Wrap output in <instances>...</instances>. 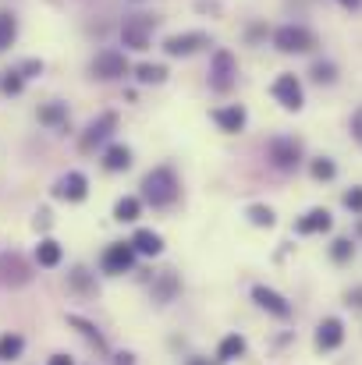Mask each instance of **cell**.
<instances>
[{"instance_id":"obj_9","label":"cell","mask_w":362,"mask_h":365,"mask_svg":"<svg viewBox=\"0 0 362 365\" xmlns=\"http://www.w3.org/2000/svg\"><path fill=\"white\" fill-rule=\"evenodd\" d=\"M132 262H135V248H132V241H118V245H111V248L103 252V270H107L111 277L128 273Z\"/></svg>"},{"instance_id":"obj_1","label":"cell","mask_w":362,"mask_h":365,"mask_svg":"<svg viewBox=\"0 0 362 365\" xmlns=\"http://www.w3.org/2000/svg\"><path fill=\"white\" fill-rule=\"evenodd\" d=\"M142 195L149 206H171L178 199V178L171 167H157L142 178Z\"/></svg>"},{"instance_id":"obj_16","label":"cell","mask_w":362,"mask_h":365,"mask_svg":"<svg viewBox=\"0 0 362 365\" xmlns=\"http://www.w3.org/2000/svg\"><path fill=\"white\" fill-rule=\"evenodd\" d=\"M132 248L142 252V255H160V252H164V238H160L157 231H146V227H142V231L132 234Z\"/></svg>"},{"instance_id":"obj_27","label":"cell","mask_w":362,"mask_h":365,"mask_svg":"<svg viewBox=\"0 0 362 365\" xmlns=\"http://www.w3.org/2000/svg\"><path fill=\"white\" fill-rule=\"evenodd\" d=\"M249 220H252L256 227H273V224H277V216H273L270 206H249Z\"/></svg>"},{"instance_id":"obj_18","label":"cell","mask_w":362,"mask_h":365,"mask_svg":"<svg viewBox=\"0 0 362 365\" xmlns=\"http://www.w3.org/2000/svg\"><path fill=\"white\" fill-rule=\"evenodd\" d=\"M103 167L114 170V174H118V170H128V167H132V149H128V146H111V149L103 153Z\"/></svg>"},{"instance_id":"obj_25","label":"cell","mask_w":362,"mask_h":365,"mask_svg":"<svg viewBox=\"0 0 362 365\" xmlns=\"http://www.w3.org/2000/svg\"><path fill=\"white\" fill-rule=\"evenodd\" d=\"M22 86H26L22 71H4V79H0V93H4V96H18Z\"/></svg>"},{"instance_id":"obj_22","label":"cell","mask_w":362,"mask_h":365,"mask_svg":"<svg viewBox=\"0 0 362 365\" xmlns=\"http://www.w3.org/2000/svg\"><path fill=\"white\" fill-rule=\"evenodd\" d=\"M135 75H139V82H146V86H160V82L167 79V68H164V64H139Z\"/></svg>"},{"instance_id":"obj_31","label":"cell","mask_w":362,"mask_h":365,"mask_svg":"<svg viewBox=\"0 0 362 365\" xmlns=\"http://www.w3.org/2000/svg\"><path fill=\"white\" fill-rule=\"evenodd\" d=\"M312 82H319V86L334 82V64H312Z\"/></svg>"},{"instance_id":"obj_26","label":"cell","mask_w":362,"mask_h":365,"mask_svg":"<svg viewBox=\"0 0 362 365\" xmlns=\"http://www.w3.org/2000/svg\"><path fill=\"white\" fill-rule=\"evenodd\" d=\"M40 121H43V124H64V121H68V107H64V103H50V107L40 110Z\"/></svg>"},{"instance_id":"obj_28","label":"cell","mask_w":362,"mask_h":365,"mask_svg":"<svg viewBox=\"0 0 362 365\" xmlns=\"http://www.w3.org/2000/svg\"><path fill=\"white\" fill-rule=\"evenodd\" d=\"M334 174H337V167H334V163H330L327 156H319V160H312V178H316V181H330Z\"/></svg>"},{"instance_id":"obj_38","label":"cell","mask_w":362,"mask_h":365,"mask_svg":"<svg viewBox=\"0 0 362 365\" xmlns=\"http://www.w3.org/2000/svg\"><path fill=\"white\" fill-rule=\"evenodd\" d=\"M118 365H135V361H132V354H118Z\"/></svg>"},{"instance_id":"obj_30","label":"cell","mask_w":362,"mask_h":365,"mask_svg":"<svg viewBox=\"0 0 362 365\" xmlns=\"http://www.w3.org/2000/svg\"><path fill=\"white\" fill-rule=\"evenodd\" d=\"M351 252H355V248H351V241H348V238H337V241L330 245L334 262H348V259H351Z\"/></svg>"},{"instance_id":"obj_34","label":"cell","mask_w":362,"mask_h":365,"mask_svg":"<svg viewBox=\"0 0 362 365\" xmlns=\"http://www.w3.org/2000/svg\"><path fill=\"white\" fill-rule=\"evenodd\" d=\"M72 284H75L79 291H89V280H86V270H75V273H72Z\"/></svg>"},{"instance_id":"obj_8","label":"cell","mask_w":362,"mask_h":365,"mask_svg":"<svg viewBox=\"0 0 362 365\" xmlns=\"http://www.w3.org/2000/svg\"><path fill=\"white\" fill-rule=\"evenodd\" d=\"M273 100L284 107V110H302V82L295 79V75H281L277 82H273Z\"/></svg>"},{"instance_id":"obj_36","label":"cell","mask_w":362,"mask_h":365,"mask_svg":"<svg viewBox=\"0 0 362 365\" xmlns=\"http://www.w3.org/2000/svg\"><path fill=\"white\" fill-rule=\"evenodd\" d=\"M348 305H358V308H362V287H358V291H351V294H348Z\"/></svg>"},{"instance_id":"obj_2","label":"cell","mask_w":362,"mask_h":365,"mask_svg":"<svg viewBox=\"0 0 362 365\" xmlns=\"http://www.w3.org/2000/svg\"><path fill=\"white\" fill-rule=\"evenodd\" d=\"M153 29H157V18H149V15H132V18H125V25H121V43H125L128 50H146L149 40H153Z\"/></svg>"},{"instance_id":"obj_12","label":"cell","mask_w":362,"mask_h":365,"mask_svg":"<svg viewBox=\"0 0 362 365\" xmlns=\"http://www.w3.org/2000/svg\"><path fill=\"white\" fill-rule=\"evenodd\" d=\"M252 298H256V305H259V308L273 312L277 319H288V315H291V305H288L277 291H270V287H263V284H256V287H252Z\"/></svg>"},{"instance_id":"obj_15","label":"cell","mask_w":362,"mask_h":365,"mask_svg":"<svg viewBox=\"0 0 362 365\" xmlns=\"http://www.w3.org/2000/svg\"><path fill=\"white\" fill-rule=\"evenodd\" d=\"M330 224H334V220H330L327 209H309V213L295 224V231H298V234H319V231H330Z\"/></svg>"},{"instance_id":"obj_41","label":"cell","mask_w":362,"mask_h":365,"mask_svg":"<svg viewBox=\"0 0 362 365\" xmlns=\"http://www.w3.org/2000/svg\"><path fill=\"white\" fill-rule=\"evenodd\" d=\"M358 234H362V224H358Z\"/></svg>"},{"instance_id":"obj_7","label":"cell","mask_w":362,"mask_h":365,"mask_svg":"<svg viewBox=\"0 0 362 365\" xmlns=\"http://www.w3.org/2000/svg\"><path fill=\"white\" fill-rule=\"evenodd\" d=\"M86 195H89V181L79 170L57 178V185H54V199H61V202H82Z\"/></svg>"},{"instance_id":"obj_37","label":"cell","mask_w":362,"mask_h":365,"mask_svg":"<svg viewBox=\"0 0 362 365\" xmlns=\"http://www.w3.org/2000/svg\"><path fill=\"white\" fill-rule=\"evenodd\" d=\"M50 365H75V361H72L68 354H54V358H50Z\"/></svg>"},{"instance_id":"obj_32","label":"cell","mask_w":362,"mask_h":365,"mask_svg":"<svg viewBox=\"0 0 362 365\" xmlns=\"http://www.w3.org/2000/svg\"><path fill=\"white\" fill-rule=\"evenodd\" d=\"M344 206H348L351 213H362V188H351V192H344Z\"/></svg>"},{"instance_id":"obj_3","label":"cell","mask_w":362,"mask_h":365,"mask_svg":"<svg viewBox=\"0 0 362 365\" xmlns=\"http://www.w3.org/2000/svg\"><path fill=\"white\" fill-rule=\"evenodd\" d=\"M273 47L281 54H309L316 47V36L309 29H302V25H284V29L273 33Z\"/></svg>"},{"instance_id":"obj_20","label":"cell","mask_w":362,"mask_h":365,"mask_svg":"<svg viewBox=\"0 0 362 365\" xmlns=\"http://www.w3.org/2000/svg\"><path fill=\"white\" fill-rule=\"evenodd\" d=\"M36 262H40V266H57V262H61V245H57L54 238H43L40 248H36Z\"/></svg>"},{"instance_id":"obj_35","label":"cell","mask_w":362,"mask_h":365,"mask_svg":"<svg viewBox=\"0 0 362 365\" xmlns=\"http://www.w3.org/2000/svg\"><path fill=\"white\" fill-rule=\"evenodd\" d=\"M18 71H22V75H40V71H43V64H40V61H26Z\"/></svg>"},{"instance_id":"obj_17","label":"cell","mask_w":362,"mask_h":365,"mask_svg":"<svg viewBox=\"0 0 362 365\" xmlns=\"http://www.w3.org/2000/svg\"><path fill=\"white\" fill-rule=\"evenodd\" d=\"M0 280H4V284H26V280H29V270H26V262H22L18 255L4 259V262H0Z\"/></svg>"},{"instance_id":"obj_10","label":"cell","mask_w":362,"mask_h":365,"mask_svg":"<svg viewBox=\"0 0 362 365\" xmlns=\"http://www.w3.org/2000/svg\"><path fill=\"white\" fill-rule=\"evenodd\" d=\"M93 75H96V79H107V82L125 79V75H128V61H125V54H118V50L100 54V57L93 61Z\"/></svg>"},{"instance_id":"obj_40","label":"cell","mask_w":362,"mask_h":365,"mask_svg":"<svg viewBox=\"0 0 362 365\" xmlns=\"http://www.w3.org/2000/svg\"><path fill=\"white\" fill-rule=\"evenodd\" d=\"M192 365H203V361H192Z\"/></svg>"},{"instance_id":"obj_4","label":"cell","mask_w":362,"mask_h":365,"mask_svg":"<svg viewBox=\"0 0 362 365\" xmlns=\"http://www.w3.org/2000/svg\"><path fill=\"white\" fill-rule=\"evenodd\" d=\"M114 128H118V114H111V110H107V114H100V117H96V121H89V128L82 132L79 149H82V153H96V149L114 135Z\"/></svg>"},{"instance_id":"obj_14","label":"cell","mask_w":362,"mask_h":365,"mask_svg":"<svg viewBox=\"0 0 362 365\" xmlns=\"http://www.w3.org/2000/svg\"><path fill=\"white\" fill-rule=\"evenodd\" d=\"M213 121H217L224 132L234 135V132L245 128V107H238V103H234V107H220V110H213Z\"/></svg>"},{"instance_id":"obj_5","label":"cell","mask_w":362,"mask_h":365,"mask_svg":"<svg viewBox=\"0 0 362 365\" xmlns=\"http://www.w3.org/2000/svg\"><path fill=\"white\" fill-rule=\"evenodd\" d=\"M238 79V61L231 57V50H217L213 54V64H210V86L217 93H227Z\"/></svg>"},{"instance_id":"obj_19","label":"cell","mask_w":362,"mask_h":365,"mask_svg":"<svg viewBox=\"0 0 362 365\" xmlns=\"http://www.w3.org/2000/svg\"><path fill=\"white\" fill-rule=\"evenodd\" d=\"M242 354H245V337H238V333L224 337L220 347H217V358H220V361H234V358H242Z\"/></svg>"},{"instance_id":"obj_29","label":"cell","mask_w":362,"mask_h":365,"mask_svg":"<svg viewBox=\"0 0 362 365\" xmlns=\"http://www.w3.org/2000/svg\"><path fill=\"white\" fill-rule=\"evenodd\" d=\"M68 323H72V326H79V330H82V333H86V337H89L96 347H103V337L96 333V326H93V323H86L82 315H68Z\"/></svg>"},{"instance_id":"obj_23","label":"cell","mask_w":362,"mask_h":365,"mask_svg":"<svg viewBox=\"0 0 362 365\" xmlns=\"http://www.w3.org/2000/svg\"><path fill=\"white\" fill-rule=\"evenodd\" d=\"M15 36H18L15 15H0V50H8V47L15 43Z\"/></svg>"},{"instance_id":"obj_6","label":"cell","mask_w":362,"mask_h":365,"mask_svg":"<svg viewBox=\"0 0 362 365\" xmlns=\"http://www.w3.org/2000/svg\"><path fill=\"white\" fill-rule=\"evenodd\" d=\"M266 156H270L273 167L295 170V167L302 163V146H298V139H273V142L266 146Z\"/></svg>"},{"instance_id":"obj_13","label":"cell","mask_w":362,"mask_h":365,"mask_svg":"<svg viewBox=\"0 0 362 365\" xmlns=\"http://www.w3.org/2000/svg\"><path fill=\"white\" fill-rule=\"evenodd\" d=\"M341 340H344L341 319H323V323L316 326V347H319V351H334V347H341Z\"/></svg>"},{"instance_id":"obj_24","label":"cell","mask_w":362,"mask_h":365,"mask_svg":"<svg viewBox=\"0 0 362 365\" xmlns=\"http://www.w3.org/2000/svg\"><path fill=\"white\" fill-rule=\"evenodd\" d=\"M22 347H26V344H22L18 333H4V337H0V358H8V361H11V358L22 354Z\"/></svg>"},{"instance_id":"obj_33","label":"cell","mask_w":362,"mask_h":365,"mask_svg":"<svg viewBox=\"0 0 362 365\" xmlns=\"http://www.w3.org/2000/svg\"><path fill=\"white\" fill-rule=\"evenodd\" d=\"M351 135H355V139L362 142V107H358V110L351 114Z\"/></svg>"},{"instance_id":"obj_21","label":"cell","mask_w":362,"mask_h":365,"mask_svg":"<svg viewBox=\"0 0 362 365\" xmlns=\"http://www.w3.org/2000/svg\"><path fill=\"white\" fill-rule=\"evenodd\" d=\"M139 199H132V195H125V199H118V206H114V220H121V224H132V220H139Z\"/></svg>"},{"instance_id":"obj_39","label":"cell","mask_w":362,"mask_h":365,"mask_svg":"<svg viewBox=\"0 0 362 365\" xmlns=\"http://www.w3.org/2000/svg\"><path fill=\"white\" fill-rule=\"evenodd\" d=\"M341 4H344V8H358V4H362V0H341Z\"/></svg>"},{"instance_id":"obj_11","label":"cell","mask_w":362,"mask_h":365,"mask_svg":"<svg viewBox=\"0 0 362 365\" xmlns=\"http://www.w3.org/2000/svg\"><path fill=\"white\" fill-rule=\"evenodd\" d=\"M203 47H210V36H206V33H181V36H171V40L164 43V50H167L171 57H188V54H196V50H203Z\"/></svg>"}]
</instances>
